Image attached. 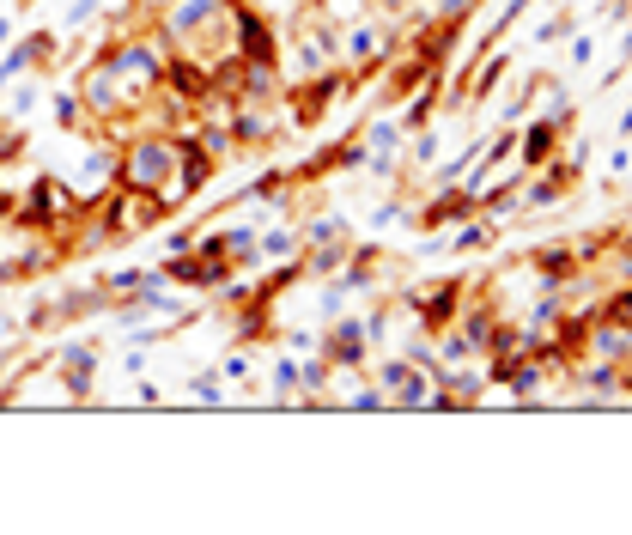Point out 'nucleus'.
I'll use <instances>...</instances> for the list:
<instances>
[{
	"mask_svg": "<svg viewBox=\"0 0 632 535\" xmlns=\"http://www.w3.org/2000/svg\"><path fill=\"white\" fill-rule=\"evenodd\" d=\"M602 317L632 323V286H608V292H602Z\"/></svg>",
	"mask_w": 632,
	"mask_h": 535,
	"instance_id": "obj_21",
	"label": "nucleus"
},
{
	"mask_svg": "<svg viewBox=\"0 0 632 535\" xmlns=\"http://www.w3.org/2000/svg\"><path fill=\"white\" fill-rule=\"evenodd\" d=\"M517 189H523V171H499V177H487L481 189H474V195H481V213L487 219H517Z\"/></svg>",
	"mask_w": 632,
	"mask_h": 535,
	"instance_id": "obj_9",
	"label": "nucleus"
},
{
	"mask_svg": "<svg viewBox=\"0 0 632 535\" xmlns=\"http://www.w3.org/2000/svg\"><path fill=\"white\" fill-rule=\"evenodd\" d=\"M432 402V371L426 365H408V377L389 390V408H426Z\"/></svg>",
	"mask_w": 632,
	"mask_h": 535,
	"instance_id": "obj_12",
	"label": "nucleus"
},
{
	"mask_svg": "<svg viewBox=\"0 0 632 535\" xmlns=\"http://www.w3.org/2000/svg\"><path fill=\"white\" fill-rule=\"evenodd\" d=\"M566 134H572V128H560L553 116H529V122H517V171H541V165H553V159H560V146H566Z\"/></svg>",
	"mask_w": 632,
	"mask_h": 535,
	"instance_id": "obj_5",
	"label": "nucleus"
},
{
	"mask_svg": "<svg viewBox=\"0 0 632 535\" xmlns=\"http://www.w3.org/2000/svg\"><path fill=\"white\" fill-rule=\"evenodd\" d=\"M474 280L468 274H444V280H426V286H395V298H402V311L420 335H438L462 317V304H468Z\"/></svg>",
	"mask_w": 632,
	"mask_h": 535,
	"instance_id": "obj_2",
	"label": "nucleus"
},
{
	"mask_svg": "<svg viewBox=\"0 0 632 535\" xmlns=\"http://www.w3.org/2000/svg\"><path fill=\"white\" fill-rule=\"evenodd\" d=\"M274 402H298V353L292 347L274 359Z\"/></svg>",
	"mask_w": 632,
	"mask_h": 535,
	"instance_id": "obj_19",
	"label": "nucleus"
},
{
	"mask_svg": "<svg viewBox=\"0 0 632 535\" xmlns=\"http://www.w3.org/2000/svg\"><path fill=\"white\" fill-rule=\"evenodd\" d=\"M316 353H323L335 371H365L377 347H371V335H365V317L341 311L335 323H323V329H316Z\"/></svg>",
	"mask_w": 632,
	"mask_h": 535,
	"instance_id": "obj_4",
	"label": "nucleus"
},
{
	"mask_svg": "<svg viewBox=\"0 0 632 535\" xmlns=\"http://www.w3.org/2000/svg\"><path fill=\"white\" fill-rule=\"evenodd\" d=\"M292 256H304L298 225H292V219H286V225H268V232H262V262H292Z\"/></svg>",
	"mask_w": 632,
	"mask_h": 535,
	"instance_id": "obj_13",
	"label": "nucleus"
},
{
	"mask_svg": "<svg viewBox=\"0 0 632 535\" xmlns=\"http://www.w3.org/2000/svg\"><path fill=\"white\" fill-rule=\"evenodd\" d=\"M13 201H19V195H13L7 183H0V225H7V219H13Z\"/></svg>",
	"mask_w": 632,
	"mask_h": 535,
	"instance_id": "obj_27",
	"label": "nucleus"
},
{
	"mask_svg": "<svg viewBox=\"0 0 632 535\" xmlns=\"http://www.w3.org/2000/svg\"><path fill=\"white\" fill-rule=\"evenodd\" d=\"M572 31H578V13H572V7H560V13H547V19L535 25V43H541V49H553V43H566Z\"/></svg>",
	"mask_w": 632,
	"mask_h": 535,
	"instance_id": "obj_17",
	"label": "nucleus"
},
{
	"mask_svg": "<svg viewBox=\"0 0 632 535\" xmlns=\"http://www.w3.org/2000/svg\"><path fill=\"white\" fill-rule=\"evenodd\" d=\"M584 353H596V359H608V365H632V323L596 317L590 335H584Z\"/></svg>",
	"mask_w": 632,
	"mask_h": 535,
	"instance_id": "obj_8",
	"label": "nucleus"
},
{
	"mask_svg": "<svg viewBox=\"0 0 632 535\" xmlns=\"http://www.w3.org/2000/svg\"><path fill=\"white\" fill-rule=\"evenodd\" d=\"M134 402H140V408H158V402H165V390H158L152 377H134Z\"/></svg>",
	"mask_w": 632,
	"mask_h": 535,
	"instance_id": "obj_22",
	"label": "nucleus"
},
{
	"mask_svg": "<svg viewBox=\"0 0 632 535\" xmlns=\"http://www.w3.org/2000/svg\"><path fill=\"white\" fill-rule=\"evenodd\" d=\"M438 152H444V134H438V128H414V134H408V146H402V159H408V183H414V177H426V171L438 165Z\"/></svg>",
	"mask_w": 632,
	"mask_h": 535,
	"instance_id": "obj_10",
	"label": "nucleus"
},
{
	"mask_svg": "<svg viewBox=\"0 0 632 535\" xmlns=\"http://www.w3.org/2000/svg\"><path fill=\"white\" fill-rule=\"evenodd\" d=\"M189 396H195L201 408H219V402H225V371H219V365H213V371H195V377H189Z\"/></svg>",
	"mask_w": 632,
	"mask_h": 535,
	"instance_id": "obj_18",
	"label": "nucleus"
},
{
	"mask_svg": "<svg viewBox=\"0 0 632 535\" xmlns=\"http://www.w3.org/2000/svg\"><path fill=\"white\" fill-rule=\"evenodd\" d=\"M19 7H25V0H19Z\"/></svg>",
	"mask_w": 632,
	"mask_h": 535,
	"instance_id": "obj_30",
	"label": "nucleus"
},
{
	"mask_svg": "<svg viewBox=\"0 0 632 535\" xmlns=\"http://www.w3.org/2000/svg\"><path fill=\"white\" fill-rule=\"evenodd\" d=\"M499 238H505V225H499V219H487V213H468L462 225H450V232H444L438 244H444L450 256H487Z\"/></svg>",
	"mask_w": 632,
	"mask_h": 535,
	"instance_id": "obj_7",
	"label": "nucleus"
},
{
	"mask_svg": "<svg viewBox=\"0 0 632 535\" xmlns=\"http://www.w3.org/2000/svg\"><path fill=\"white\" fill-rule=\"evenodd\" d=\"M523 268H529L535 280H547V286H566V280L584 274V256H578L572 238H541V244L523 256Z\"/></svg>",
	"mask_w": 632,
	"mask_h": 535,
	"instance_id": "obj_6",
	"label": "nucleus"
},
{
	"mask_svg": "<svg viewBox=\"0 0 632 535\" xmlns=\"http://www.w3.org/2000/svg\"><path fill=\"white\" fill-rule=\"evenodd\" d=\"M353 92H359V80H353L347 67H323V73H304V80H286L280 104H286V122H292L298 134H310V128H323L329 110H335L341 98H353Z\"/></svg>",
	"mask_w": 632,
	"mask_h": 535,
	"instance_id": "obj_1",
	"label": "nucleus"
},
{
	"mask_svg": "<svg viewBox=\"0 0 632 535\" xmlns=\"http://www.w3.org/2000/svg\"><path fill=\"white\" fill-rule=\"evenodd\" d=\"M49 110H55V128H61V134H86V104H79L73 86H61V92L49 98Z\"/></svg>",
	"mask_w": 632,
	"mask_h": 535,
	"instance_id": "obj_15",
	"label": "nucleus"
},
{
	"mask_svg": "<svg viewBox=\"0 0 632 535\" xmlns=\"http://www.w3.org/2000/svg\"><path fill=\"white\" fill-rule=\"evenodd\" d=\"M98 341L92 335H67L49 347V371L61 377V390H67V408H86L98 396Z\"/></svg>",
	"mask_w": 632,
	"mask_h": 535,
	"instance_id": "obj_3",
	"label": "nucleus"
},
{
	"mask_svg": "<svg viewBox=\"0 0 632 535\" xmlns=\"http://www.w3.org/2000/svg\"><path fill=\"white\" fill-rule=\"evenodd\" d=\"M481 7H487V0H426V13H432V19H444V25H462V31L474 25V13H481Z\"/></svg>",
	"mask_w": 632,
	"mask_h": 535,
	"instance_id": "obj_16",
	"label": "nucleus"
},
{
	"mask_svg": "<svg viewBox=\"0 0 632 535\" xmlns=\"http://www.w3.org/2000/svg\"><path fill=\"white\" fill-rule=\"evenodd\" d=\"M122 371H128V377H140V371H146V347H140V341L122 353Z\"/></svg>",
	"mask_w": 632,
	"mask_h": 535,
	"instance_id": "obj_24",
	"label": "nucleus"
},
{
	"mask_svg": "<svg viewBox=\"0 0 632 535\" xmlns=\"http://www.w3.org/2000/svg\"><path fill=\"white\" fill-rule=\"evenodd\" d=\"M389 225H408V195H402V189L383 195L377 213H371V232H389Z\"/></svg>",
	"mask_w": 632,
	"mask_h": 535,
	"instance_id": "obj_20",
	"label": "nucleus"
},
{
	"mask_svg": "<svg viewBox=\"0 0 632 535\" xmlns=\"http://www.w3.org/2000/svg\"><path fill=\"white\" fill-rule=\"evenodd\" d=\"M620 140H632V104H626V116H620Z\"/></svg>",
	"mask_w": 632,
	"mask_h": 535,
	"instance_id": "obj_28",
	"label": "nucleus"
},
{
	"mask_svg": "<svg viewBox=\"0 0 632 535\" xmlns=\"http://www.w3.org/2000/svg\"><path fill=\"white\" fill-rule=\"evenodd\" d=\"M13 37H19V19H13V13H0V49H7Z\"/></svg>",
	"mask_w": 632,
	"mask_h": 535,
	"instance_id": "obj_26",
	"label": "nucleus"
},
{
	"mask_svg": "<svg viewBox=\"0 0 632 535\" xmlns=\"http://www.w3.org/2000/svg\"><path fill=\"white\" fill-rule=\"evenodd\" d=\"M626 165H632V152H626V146H614V152H608V177H626Z\"/></svg>",
	"mask_w": 632,
	"mask_h": 535,
	"instance_id": "obj_25",
	"label": "nucleus"
},
{
	"mask_svg": "<svg viewBox=\"0 0 632 535\" xmlns=\"http://www.w3.org/2000/svg\"><path fill=\"white\" fill-rule=\"evenodd\" d=\"M219 371H225V377H250V353H225Z\"/></svg>",
	"mask_w": 632,
	"mask_h": 535,
	"instance_id": "obj_23",
	"label": "nucleus"
},
{
	"mask_svg": "<svg viewBox=\"0 0 632 535\" xmlns=\"http://www.w3.org/2000/svg\"><path fill=\"white\" fill-rule=\"evenodd\" d=\"M614 238H620V244H632V225H614Z\"/></svg>",
	"mask_w": 632,
	"mask_h": 535,
	"instance_id": "obj_29",
	"label": "nucleus"
},
{
	"mask_svg": "<svg viewBox=\"0 0 632 535\" xmlns=\"http://www.w3.org/2000/svg\"><path fill=\"white\" fill-rule=\"evenodd\" d=\"M37 104H43V73H19V80H13L7 92H0V110H7V116H19V122H25Z\"/></svg>",
	"mask_w": 632,
	"mask_h": 535,
	"instance_id": "obj_11",
	"label": "nucleus"
},
{
	"mask_svg": "<svg viewBox=\"0 0 632 535\" xmlns=\"http://www.w3.org/2000/svg\"><path fill=\"white\" fill-rule=\"evenodd\" d=\"M25 152H31V134H25V122L0 110V171H13V165L25 159Z\"/></svg>",
	"mask_w": 632,
	"mask_h": 535,
	"instance_id": "obj_14",
	"label": "nucleus"
}]
</instances>
